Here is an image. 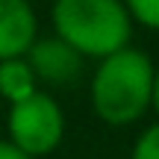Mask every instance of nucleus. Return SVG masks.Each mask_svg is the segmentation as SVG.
<instances>
[{
  "instance_id": "2",
  "label": "nucleus",
  "mask_w": 159,
  "mask_h": 159,
  "mask_svg": "<svg viewBox=\"0 0 159 159\" xmlns=\"http://www.w3.org/2000/svg\"><path fill=\"white\" fill-rule=\"evenodd\" d=\"M53 27L80 56L106 59L124 50L133 35V18L121 0H56Z\"/></svg>"
},
{
  "instance_id": "1",
  "label": "nucleus",
  "mask_w": 159,
  "mask_h": 159,
  "mask_svg": "<svg viewBox=\"0 0 159 159\" xmlns=\"http://www.w3.org/2000/svg\"><path fill=\"white\" fill-rule=\"evenodd\" d=\"M153 94V65L142 50H124L100 59L91 80V106L97 118L112 127L139 121L150 106Z\"/></svg>"
},
{
  "instance_id": "8",
  "label": "nucleus",
  "mask_w": 159,
  "mask_h": 159,
  "mask_svg": "<svg viewBox=\"0 0 159 159\" xmlns=\"http://www.w3.org/2000/svg\"><path fill=\"white\" fill-rule=\"evenodd\" d=\"M133 159H159V124L148 127L139 136L136 148H133Z\"/></svg>"
},
{
  "instance_id": "7",
  "label": "nucleus",
  "mask_w": 159,
  "mask_h": 159,
  "mask_svg": "<svg viewBox=\"0 0 159 159\" xmlns=\"http://www.w3.org/2000/svg\"><path fill=\"white\" fill-rule=\"evenodd\" d=\"M133 21L148 30H159V0H124Z\"/></svg>"
},
{
  "instance_id": "9",
  "label": "nucleus",
  "mask_w": 159,
  "mask_h": 159,
  "mask_svg": "<svg viewBox=\"0 0 159 159\" xmlns=\"http://www.w3.org/2000/svg\"><path fill=\"white\" fill-rule=\"evenodd\" d=\"M0 159H33V156H27L24 150H18L12 142H0Z\"/></svg>"
},
{
  "instance_id": "3",
  "label": "nucleus",
  "mask_w": 159,
  "mask_h": 159,
  "mask_svg": "<svg viewBox=\"0 0 159 159\" xmlns=\"http://www.w3.org/2000/svg\"><path fill=\"white\" fill-rule=\"evenodd\" d=\"M9 136L18 150L27 156H44L56 150L65 136V115L53 97L33 91L30 97L12 103L9 109Z\"/></svg>"
},
{
  "instance_id": "10",
  "label": "nucleus",
  "mask_w": 159,
  "mask_h": 159,
  "mask_svg": "<svg viewBox=\"0 0 159 159\" xmlns=\"http://www.w3.org/2000/svg\"><path fill=\"white\" fill-rule=\"evenodd\" d=\"M150 106L159 112V68H153V94H150Z\"/></svg>"
},
{
  "instance_id": "5",
  "label": "nucleus",
  "mask_w": 159,
  "mask_h": 159,
  "mask_svg": "<svg viewBox=\"0 0 159 159\" xmlns=\"http://www.w3.org/2000/svg\"><path fill=\"white\" fill-rule=\"evenodd\" d=\"M35 12L27 0H0V62L18 59L35 41Z\"/></svg>"
},
{
  "instance_id": "6",
  "label": "nucleus",
  "mask_w": 159,
  "mask_h": 159,
  "mask_svg": "<svg viewBox=\"0 0 159 159\" xmlns=\"http://www.w3.org/2000/svg\"><path fill=\"white\" fill-rule=\"evenodd\" d=\"M35 91V74L27 65V59H3L0 62V94L9 97V103H18Z\"/></svg>"
},
{
  "instance_id": "4",
  "label": "nucleus",
  "mask_w": 159,
  "mask_h": 159,
  "mask_svg": "<svg viewBox=\"0 0 159 159\" xmlns=\"http://www.w3.org/2000/svg\"><path fill=\"white\" fill-rule=\"evenodd\" d=\"M24 56H27V65L33 68L35 80H44L50 85H65L71 80H77L83 71V56L77 50H71L62 39L33 41Z\"/></svg>"
}]
</instances>
